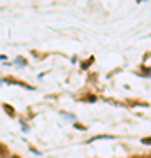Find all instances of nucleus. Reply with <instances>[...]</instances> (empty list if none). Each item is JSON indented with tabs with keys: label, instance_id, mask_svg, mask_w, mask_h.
<instances>
[{
	"label": "nucleus",
	"instance_id": "obj_3",
	"mask_svg": "<svg viewBox=\"0 0 151 158\" xmlns=\"http://www.w3.org/2000/svg\"><path fill=\"white\" fill-rule=\"evenodd\" d=\"M14 158H19V156H14Z\"/></svg>",
	"mask_w": 151,
	"mask_h": 158
},
{
	"label": "nucleus",
	"instance_id": "obj_1",
	"mask_svg": "<svg viewBox=\"0 0 151 158\" xmlns=\"http://www.w3.org/2000/svg\"><path fill=\"white\" fill-rule=\"evenodd\" d=\"M9 153V149H7L6 144H0V156H4V155H7Z\"/></svg>",
	"mask_w": 151,
	"mask_h": 158
},
{
	"label": "nucleus",
	"instance_id": "obj_2",
	"mask_svg": "<svg viewBox=\"0 0 151 158\" xmlns=\"http://www.w3.org/2000/svg\"><path fill=\"white\" fill-rule=\"evenodd\" d=\"M6 109H7V113L11 114V116L14 114V111H12V107H11V106H6Z\"/></svg>",
	"mask_w": 151,
	"mask_h": 158
}]
</instances>
